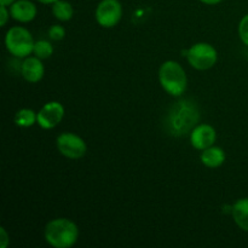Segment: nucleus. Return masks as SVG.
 I'll return each mask as SVG.
<instances>
[{
	"mask_svg": "<svg viewBox=\"0 0 248 248\" xmlns=\"http://www.w3.org/2000/svg\"><path fill=\"white\" fill-rule=\"evenodd\" d=\"M217 138V133L213 126L208 124H200L190 132V143L195 149L205 150L212 147Z\"/></svg>",
	"mask_w": 248,
	"mask_h": 248,
	"instance_id": "1a4fd4ad",
	"label": "nucleus"
},
{
	"mask_svg": "<svg viewBox=\"0 0 248 248\" xmlns=\"http://www.w3.org/2000/svg\"><path fill=\"white\" fill-rule=\"evenodd\" d=\"M9 7L12 18L21 23H28V22L33 21L38 14L35 4L31 0H16Z\"/></svg>",
	"mask_w": 248,
	"mask_h": 248,
	"instance_id": "9b49d317",
	"label": "nucleus"
},
{
	"mask_svg": "<svg viewBox=\"0 0 248 248\" xmlns=\"http://www.w3.org/2000/svg\"><path fill=\"white\" fill-rule=\"evenodd\" d=\"M45 241L55 248H70L79 239V228L68 218H56L46 224Z\"/></svg>",
	"mask_w": 248,
	"mask_h": 248,
	"instance_id": "f03ea898",
	"label": "nucleus"
},
{
	"mask_svg": "<svg viewBox=\"0 0 248 248\" xmlns=\"http://www.w3.org/2000/svg\"><path fill=\"white\" fill-rule=\"evenodd\" d=\"M0 235H1V239H0V246L1 248H6L7 245L10 244V239H9V234H7L6 229L4 227L0 228Z\"/></svg>",
	"mask_w": 248,
	"mask_h": 248,
	"instance_id": "aec40b11",
	"label": "nucleus"
},
{
	"mask_svg": "<svg viewBox=\"0 0 248 248\" xmlns=\"http://www.w3.org/2000/svg\"><path fill=\"white\" fill-rule=\"evenodd\" d=\"M56 145L63 156L72 160L81 159L86 155L87 145L80 136L72 132L61 133L56 140Z\"/></svg>",
	"mask_w": 248,
	"mask_h": 248,
	"instance_id": "423d86ee",
	"label": "nucleus"
},
{
	"mask_svg": "<svg viewBox=\"0 0 248 248\" xmlns=\"http://www.w3.org/2000/svg\"><path fill=\"white\" fill-rule=\"evenodd\" d=\"M33 53L40 60H46V58H50L52 56L53 47L47 40H38L34 44Z\"/></svg>",
	"mask_w": 248,
	"mask_h": 248,
	"instance_id": "dca6fc26",
	"label": "nucleus"
},
{
	"mask_svg": "<svg viewBox=\"0 0 248 248\" xmlns=\"http://www.w3.org/2000/svg\"><path fill=\"white\" fill-rule=\"evenodd\" d=\"M39 2H41V4H45V5H48V4H55L56 1H58V0H38Z\"/></svg>",
	"mask_w": 248,
	"mask_h": 248,
	"instance_id": "5701e85b",
	"label": "nucleus"
},
{
	"mask_svg": "<svg viewBox=\"0 0 248 248\" xmlns=\"http://www.w3.org/2000/svg\"><path fill=\"white\" fill-rule=\"evenodd\" d=\"M0 10H1V18H0V26L4 27L5 24L7 23L9 21V17H10V10H7L6 5H0Z\"/></svg>",
	"mask_w": 248,
	"mask_h": 248,
	"instance_id": "6ab92c4d",
	"label": "nucleus"
},
{
	"mask_svg": "<svg viewBox=\"0 0 248 248\" xmlns=\"http://www.w3.org/2000/svg\"><path fill=\"white\" fill-rule=\"evenodd\" d=\"M199 1L203 2V4L206 5H217L219 4L220 1H223V0H199Z\"/></svg>",
	"mask_w": 248,
	"mask_h": 248,
	"instance_id": "412c9836",
	"label": "nucleus"
},
{
	"mask_svg": "<svg viewBox=\"0 0 248 248\" xmlns=\"http://www.w3.org/2000/svg\"><path fill=\"white\" fill-rule=\"evenodd\" d=\"M200 120V110L193 101L182 99L174 103L167 111L165 130L174 137L190 133Z\"/></svg>",
	"mask_w": 248,
	"mask_h": 248,
	"instance_id": "f257e3e1",
	"label": "nucleus"
},
{
	"mask_svg": "<svg viewBox=\"0 0 248 248\" xmlns=\"http://www.w3.org/2000/svg\"><path fill=\"white\" fill-rule=\"evenodd\" d=\"M64 116V107L57 101H51L44 104L38 113V124L44 130H51L60 125Z\"/></svg>",
	"mask_w": 248,
	"mask_h": 248,
	"instance_id": "6e6552de",
	"label": "nucleus"
},
{
	"mask_svg": "<svg viewBox=\"0 0 248 248\" xmlns=\"http://www.w3.org/2000/svg\"><path fill=\"white\" fill-rule=\"evenodd\" d=\"M159 81L162 89L174 97L182 96L188 86L186 70L176 61H166L159 69Z\"/></svg>",
	"mask_w": 248,
	"mask_h": 248,
	"instance_id": "7ed1b4c3",
	"label": "nucleus"
},
{
	"mask_svg": "<svg viewBox=\"0 0 248 248\" xmlns=\"http://www.w3.org/2000/svg\"><path fill=\"white\" fill-rule=\"evenodd\" d=\"M232 215L237 227L248 232V198L239 199L234 203Z\"/></svg>",
	"mask_w": 248,
	"mask_h": 248,
	"instance_id": "ddd939ff",
	"label": "nucleus"
},
{
	"mask_svg": "<svg viewBox=\"0 0 248 248\" xmlns=\"http://www.w3.org/2000/svg\"><path fill=\"white\" fill-rule=\"evenodd\" d=\"M34 41L31 31L23 27H12L5 35V46L11 55L18 58H26L33 52Z\"/></svg>",
	"mask_w": 248,
	"mask_h": 248,
	"instance_id": "20e7f679",
	"label": "nucleus"
},
{
	"mask_svg": "<svg viewBox=\"0 0 248 248\" xmlns=\"http://www.w3.org/2000/svg\"><path fill=\"white\" fill-rule=\"evenodd\" d=\"M36 121H38V113H35L33 109H19L15 115V124L18 127H31L36 124Z\"/></svg>",
	"mask_w": 248,
	"mask_h": 248,
	"instance_id": "2eb2a0df",
	"label": "nucleus"
},
{
	"mask_svg": "<svg viewBox=\"0 0 248 248\" xmlns=\"http://www.w3.org/2000/svg\"><path fill=\"white\" fill-rule=\"evenodd\" d=\"M48 36H50V39H52L55 41L62 40L65 36V29L62 26L55 24V26L50 27V29H48Z\"/></svg>",
	"mask_w": 248,
	"mask_h": 248,
	"instance_id": "a211bd4d",
	"label": "nucleus"
},
{
	"mask_svg": "<svg viewBox=\"0 0 248 248\" xmlns=\"http://www.w3.org/2000/svg\"><path fill=\"white\" fill-rule=\"evenodd\" d=\"M189 64L198 70H207L217 63V50L208 43L194 44L188 51H186Z\"/></svg>",
	"mask_w": 248,
	"mask_h": 248,
	"instance_id": "39448f33",
	"label": "nucleus"
},
{
	"mask_svg": "<svg viewBox=\"0 0 248 248\" xmlns=\"http://www.w3.org/2000/svg\"><path fill=\"white\" fill-rule=\"evenodd\" d=\"M21 74L23 79L31 84L40 81L45 74V68H44L40 58L36 57V56H34V57L28 56V57L24 58L21 64Z\"/></svg>",
	"mask_w": 248,
	"mask_h": 248,
	"instance_id": "9d476101",
	"label": "nucleus"
},
{
	"mask_svg": "<svg viewBox=\"0 0 248 248\" xmlns=\"http://www.w3.org/2000/svg\"><path fill=\"white\" fill-rule=\"evenodd\" d=\"M15 1H16V0H0V5H6V6H10V5L14 4Z\"/></svg>",
	"mask_w": 248,
	"mask_h": 248,
	"instance_id": "4be33fe9",
	"label": "nucleus"
},
{
	"mask_svg": "<svg viewBox=\"0 0 248 248\" xmlns=\"http://www.w3.org/2000/svg\"><path fill=\"white\" fill-rule=\"evenodd\" d=\"M52 14L58 21H69L72 19L73 15H74V10L70 2L65 1V0H58L55 4H52Z\"/></svg>",
	"mask_w": 248,
	"mask_h": 248,
	"instance_id": "4468645a",
	"label": "nucleus"
},
{
	"mask_svg": "<svg viewBox=\"0 0 248 248\" xmlns=\"http://www.w3.org/2000/svg\"><path fill=\"white\" fill-rule=\"evenodd\" d=\"M239 36L242 43L248 46V14L242 17L239 23Z\"/></svg>",
	"mask_w": 248,
	"mask_h": 248,
	"instance_id": "f3484780",
	"label": "nucleus"
},
{
	"mask_svg": "<svg viewBox=\"0 0 248 248\" xmlns=\"http://www.w3.org/2000/svg\"><path fill=\"white\" fill-rule=\"evenodd\" d=\"M224 161L225 153L222 148L212 145V147L202 150V154H201V162H202L206 167L217 169V167L222 166V165L224 164Z\"/></svg>",
	"mask_w": 248,
	"mask_h": 248,
	"instance_id": "f8f14e48",
	"label": "nucleus"
},
{
	"mask_svg": "<svg viewBox=\"0 0 248 248\" xmlns=\"http://www.w3.org/2000/svg\"><path fill=\"white\" fill-rule=\"evenodd\" d=\"M97 23L103 28H113L120 22L123 17V6L119 0H102L97 5L96 12Z\"/></svg>",
	"mask_w": 248,
	"mask_h": 248,
	"instance_id": "0eeeda50",
	"label": "nucleus"
}]
</instances>
